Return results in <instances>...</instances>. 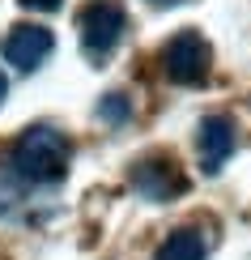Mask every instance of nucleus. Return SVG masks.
Returning a JSON list of instances; mask_svg holds the SVG:
<instances>
[{
    "mask_svg": "<svg viewBox=\"0 0 251 260\" xmlns=\"http://www.w3.org/2000/svg\"><path fill=\"white\" fill-rule=\"evenodd\" d=\"M68 141H64V133H56V128L47 124H34L26 128L17 141H13V154H9V162H13V171L21 179L30 183H56L68 175Z\"/></svg>",
    "mask_w": 251,
    "mask_h": 260,
    "instance_id": "1",
    "label": "nucleus"
},
{
    "mask_svg": "<svg viewBox=\"0 0 251 260\" xmlns=\"http://www.w3.org/2000/svg\"><path fill=\"white\" fill-rule=\"evenodd\" d=\"M209 64H213V47L200 30H179L162 51V69L174 85H200L209 77Z\"/></svg>",
    "mask_w": 251,
    "mask_h": 260,
    "instance_id": "2",
    "label": "nucleus"
},
{
    "mask_svg": "<svg viewBox=\"0 0 251 260\" xmlns=\"http://www.w3.org/2000/svg\"><path fill=\"white\" fill-rule=\"evenodd\" d=\"M119 35H124V9L111 5V0H94L81 13V47H85V56H94V60L111 56Z\"/></svg>",
    "mask_w": 251,
    "mask_h": 260,
    "instance_id": "3",
    "label": "nucleus"
},
{
    "mask_svg": "<svg viewBox=\"0 0 251 260\" xmlns=\"http://www.w3.org/2000/svg\"><path fill=\"white\" fill-rule=\"evenodd\" d=\"M51 47H56V39H51L47 26H13L0 51H5V60L13 64V69L30 73V69H39V64L51 56Z\"/></svg>",
    "mask_w": 251,
    "mask_h": 260,
    "instance_id": "4",
    "label": "nucleus"
},
{
    "mask_svg": "<svg viewBox=\"0 0 251 260\" xmlns=\"http://www.w3.org/2000/svg\"><path fill=\"white\" fill-rule=\"evenodd\" d=\"M200 167L204 175H217V171L230 162L234 154V120L230 115H204L200 120Z\"/></svg>",
    "mask_w": 251,
    "mask_h": 260,
    "instance_id": "5",
    "label": "nucleus"
},
{
    "mask_svg": "<svg viewBox=\"0 0 251 260\" xmlns=\"http://www.w3.org/2000/svg\"><path fill=\"white\" fill-rule=\"evenodd\" d=\"M132 188L149 201H170L174 192H183V175L170 158H149L132 171Z\"/></svg>",
    "mask_w": 251,
    "mask_h": 260,
    "instance_id": "6",
    "label": "nucleus"
},
{
    "mask_svg": "<svg viewBox=\"0 0 251 260\" xmlns=\"http://www.w3.org/2000/svg\"><path fill=\"white\" fill-rule=\"evenodd\" d=\"M209 256V243H204L200 231H192V226H183V231H174L166 243L158 247L154 260H204Z\"/></svg>",
    "mask_w": 251,
    "mask_h": 260,
    "instance_id": "7",
    "label": "nucleus"
},
{
    "mask_svg": "<svg viewBox=\"0 0 251 260\" xmlns=\"http://www.w3.org/2000/svg\"><path fill=\"white\" fill-rule=\"evenodd\" d=\"M98 115H102L106 124H124L128 120V99L124 94H106V99L98 103Z\"/></svg>",
    "mask_w": 251,
    "mask_h": 260,
    "instance_id": "8",
    "label": "nucleus"
},
{
    "mask_svg": "<svg viewBox=\"0 0 251 260\" xmlns=\"http://www.w3.org/2000/svg\"><path fill=\"white\" fill-rule=\"evenodd\" d=\"M21 5H30V9H43V13H51V9H60L64 0H21Z\"/></svg>",
    "mask_w": 251,
    "mask_h": 260,
    "instance_id": "9",
    "label": "nucleus"
},
{
    "mask_svg": "<svg viewBox=\"0 0 251 260\" xmlns=\"http://www.w3.org/2000/svg\"><path fill=\"white\" fill-rule=\"evenodd\" d=\"M5 94H9V81H5V73H0V103H5Z\"/></svg>",
    "mask_w": 251,
    "mask_h": 260,
    "instance_id": "10",
    "label": "nucleus"
},
{
    "mask_svg": "<svg viewBox=\"0 0 251 260\" xmlns=\"http://www.w3.org/2000/svg\"><path fill=\"white\" fill-rule=\"evenodd\" d=\"M154 5H179V0H154Z\"/></svg>",
    "mask_w": 251,
    "mask_h": 260,
    "instance_id": "11",
    "label": "nucleus"
}]
</instances>
